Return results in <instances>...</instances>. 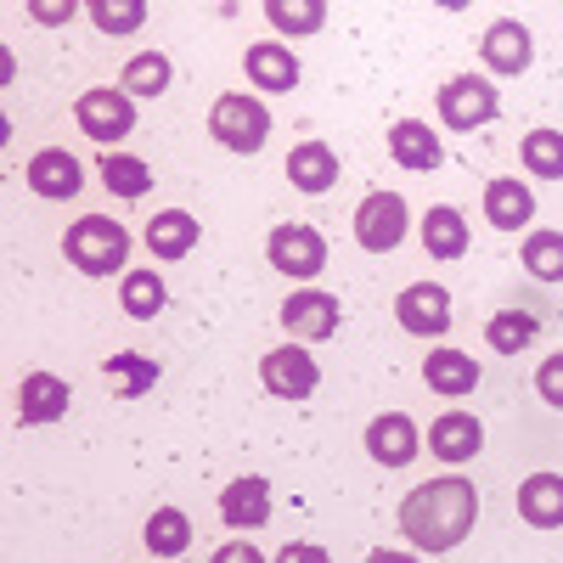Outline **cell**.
<instances>
[{
    "instance_id": "cell-1",
    "label": "cell",
    "mask_w": 563,
    "mask_h": 563,
    "mask_svg": "<svg viewBox=\"0 0 563 563\" xmlns=\"http://www.w3.org/2000/svg\"><path fill=\"white\" fill-rule=\"evenodd\" d=\"M479 519V490L467 485L462 474H440L429 485H417L406 501H400V530L417 552H451L467 541Z\"/></svg>"
},
{
    "instance_id": "cell-2",
    "label": "cell",
    "mask_w": 563,
    "mask_h": 563,
    "mask_svg": "<svg viewBox=\"0 0 563 563\" xmlns=\"http://www.w3.org/2000/svg\"><path fill=\"white\" fill-rule=\"evenodd\" d=\"M63 260L85 276H119L130 260V231L113 214H79L63 231Z\"/></svg>"
},
{
    "instance_id": "cell-3",
    "label": "cell",
    "mask_w": 563,
    "mask_h": 563,
    "mask_svg": "<svg viewBox=\"0 0 563 563\" xmlns=\"http://www.w3.org/2000/svg\"><path fill=\"white\" fill-rule=\"evenodd\" d=\"M209 135L225 153H260L271 141V113L260 97H243V90H225V97L209 108Z\"/></svg>"
},
{
    "instance_id": "cell-4",
    "label": "cell",
    "mask_w": 563,
    "mask_h": 563,
    "mask_svg": "<svg viewBox=\"0 0 563 563\" xmlns=\"http://www.w3.org/2000/svg\"><path fill=\"white\" fill-rule=\"evenodd\" d=\"M434 108H440V119H445L456 135H474V130H485V124L501 113V97H496V85H490L485 74H451V79L440 85Z\"/></svg>"
},
{
    "instance_id": "cell-5",
    "label": "cell",
    "mask_w": 563,
    "mask_h": 563,
    "mask_svg": "<svg viewBox=\"0 0 563 563\" xmlns=\"http://www.w3.org/2000/svg\"><path fill=\"white\" fill-rule=\"evenodd\" d=\"M74 124L102 141V147H119V141L135 130V97H124V85H97L74 102Z\"/></svg>"
},
{
    "instance_id": "cell-6",
    "label": "cell",
    "mask_w": 563,
    "mask_h": 563,
    "mask_svg": "<svg viewBox=\"0 0 563 563\" xmlns=\"http://www.w3.org/2000/svg\"><path fill=\"white\" fill-rule=\"evenodd\" d=\"M406 225H411V209L400 192H372L355 209V243L366 254H395L406 243Z\"/></svg>"
},
{
    "instance_id": "cell-7",
    "label": "cell",
    "mask_w": 563,
    "mask_h": 563,
    "mask_svg": "<svg viewBox=\"0 0 563 563\" xmlns=\"http://www.w3.org/2000/svg\"><path fill=\"white\" fill-rule=\"evenodd\" d=\"M265 260H271L282 276H294V282H316V276H321V265H327V238H321L316 225L288 220V225H276V231H271Z\"/></svg>"
},
{
    "instance_id": "cell-8",
    "label": "cell",
    "mask_w": 563,
    "mask_h": 563,
    "mask_svg": "<svg viewBox=\"0 0 563 563\" xmlns=\"http://www.w3.org/2000/svg\"><path fill=\"white\" fill-rule=\"evenodd\" d=\"M260 384H265L276 400H310L316 384H321V366H316V355H310L305 344H276V350H265V361H260Z\"/></svg>"
},
{
    "instance_id": "cell-9",
    "label": "cell",
    "mask_w": 563,
    "mask_h": 563,
    "mask_svg": "<svg viewBox=\"0 0 563 563\" xmlns=\"http://www.w3.org/2000/svg\"><path fill=\"white\" fill-rule=\"evenodd\" d=\"M361 440H366V456L378 462V467H411L417 451H429V434H422L406 411H378V417L366 422Z\"/></svg>"
},
{
    "instance_id": "cell-10",
    "label": "cell",
    "mask_w": 563,
    "mask_h": 563,
    "mask_svg": "<svg viewBox=\"0 0 563 563\" xmlns=\"http://www.w3.org/2000/svg\"><path fill=\"white\" fill-rule=\"evenodd\" d=\"M395 321L411 339H440L451 327V294L440 288V282H411V288L395 299Z\"/></svg>"
},
{
    "instance_id": "cell-11",
    "label": "cell",
    "mask_w": 563,
    "mask_h": 563,
    "mask_svg": "<svg viewBox=\"0 0 563 563\" xmlns=\"http://www.w3.org/2000/svg\"><path fill=\"white\" fill-rule=\"evenodd\" d=\"M29 186H34V198H45V203H68V198H79V186H85V164L68 147H45V153L29 158Z\"/></svg>"
},
{
    "instance_id": "cell-12",
    "label": "cell",
    "mask_w": 563,
    "mask_h": 563,
    "mask_svg": "<svg viewBox=\"0 0 563 563\" xmlns=\"http://www.w3.org/2000/svg\"><path fill=\"white\" fill-rule=\"evenodd\" d=\"M282 327H288L294 339H333L339 333V299L321 294V288H299L282 299Z\"/></svg>"
},
{
    "instance_id": "cell-13",
    "label": "cell",
    "mask_w": 563,
    "mask_h": 563,
    "mask_svg": "<svg viewBox=\"0 0 563 563\" xmlns=\"http://www.w3.org/2000/svg\"><path fill=\"white\" fill-rule=\"evenodd\" d=\"M243 74L254 79V90H265V97H288L299 85V57L282 40H254L243 52Z\"/></svg>"
},
{
    "instance_id": "cell-14",
    "label": "cell",
    "mask_w": 563,
    "mask_h": 563,
    "mask_svg": "<svg viewBox=\"0 0 563 563\" xmlns=\"http://www.w3.org/2000/svg\"><path fill=\"white\" fill-rule=\"evenodd\" d=\"M429 451L445 462V467H462V462H474L485 451V422L474 411H445L434 417V429H429Z\"/></svg>"
},
{
    "instance_id": "cell-15",
    "label": "cell",
    "mask_w": 563,
    "mask_h": 563,
    "mask_svg": "<svg viewBox=\"0 0 563 563\" xmlns=\"http://www.w3.org/2000/svg\"><path fill=\"white\" fill-rule=\"evenodd\" d=\"M479 57H485V68H490L496 79L525 74V68H530V57H536V40H530V29H525V23L501 18V23H490V29H485Z\"/></svg>"
},
{
    "instance_id": "cell-16",
    "label": "cell",
    "mask_w": 563,
    "mask_h": 563,
    "mask_svg": "<svg viewBox=\"0 0 563 563\" xmlns=\"http://www.w3.org/2000/svg\"><path fill=\"white\" fill-rule=\"evenodd\" d=\"M198 214H186V209H164V214H153L147 220V231H141V243H147V254L153 260H164V265H175V260H186L198 249Z\"/></svg>"
},
{
    "instance_id": "cell-17",
    "label": "cell",
    "mask_w": 563,
    "mask_h": 563,
    "mask_svg": "<svg viewBox=\"0 0 563 563\" xmlns=\"http://www.w3.org/2000/svg\"><path fill=\"white\" fill-rule=\"evenodd\" d=\"M282 169H288V180L299 186L305 198H321V192H333V186H339V153L327 147V141H299Z\"/></svg>"
},
{
    "instance_id": "cell-18",
    "label": "cell",
    "mask_w": 563,
    "mask_h": 563,
    "mask_svg": "<svg viewBox=\"0 0 563 563\" xmlns=\"http://www.w3.org/2000/svg\"><path fill=\"white\" fill-rule=\"evenodd\" d=\"M389 158H395L400 169H411V175H434L445 153H440V135H434L429 124L400 119V124H389Z\"/></svg>"
},
{
    "instance_id": "cell-19",
    "label": "cell",
    "mask_w": 563,
    "mask_h": 563,
    "mask_svg": "<svg viewBox=\"0 0 563 563\" xmlns=\"http://www.w3.org/2000/svg\"><path fill=\"white\" fill-rule=\"evenodd\" d=\"M220 519H225V530H260L271 519V485L254 479V474L231 479L225 496H220Z\"/></svg>"
},
{
    "instance_id": "cell-20",
    "label": "cell",
    "mask_w": 563,
    "mask_h": 563,
    "mask_svg": "<svg viewBox=\"0 0 563 563\" xmlns=\"http://www.w3.org/2000/svg\"><path fill=\"white\" fill-rule=\"evenodd\" d=\"M63 411H68V384L57 372H29L23 389H18V422L40 429V422H57Z\"/></svg>"
},
{
    "instance_id": "cell-21",
    "label": "cell",
    "mask_w": 563,
    "mask_h": 563,
    "mask_svg": "<svg viewBox=\"0 0 563 563\" xmlns=\"http://www.w3.org/2000/svg\"><path fill=\"white\" fill-rule=\"evenodd\" d=\"M422 384L434 395H474L479 389V361L462 350H429L422 355Z\"/></svg>"
},
{
    "instance_id": "cell-22",
    "label": "cell",
    "mask_w": 563,
    "mask_h": 563,
    "mask_svg": "<svg viewBox=\"0 0 563 563\" xmlns=\"http://www.w3.org/2000/svg\"><path fill=\"white\" fill-rule=\"evenodd\" d=\"M536 214V198H530V186L525 180H512V175H496L485 186V220L496 231H525Z\"/></svg>"
},
{
    "instance_id": "cell-23",
    "label": "cell",
    "mask_w": 563,
    "mask_h": 563,
    "mask_svg": "<svg viewBox=\"0 0 563 563\" xmlns=\"http://www.w3.org/2000/svg\"><path fill=\"white\" fill-rule=\"evenodd\" d=\"M467 220H462V209L456 203H434L429 214H422V249H429V260H462L467 254Z\"/></svg>"
},
{
    "instance_id": "cell-24",
    "label": "cell",
    "mask_w": 563,
    "mask_h": 563,
    "mask_svg": "<svg viewBox=\"0 0 563 563\" xmlns=\"http://www.w3.org/2000/svg\"><path fill=\"white\" fill-rule=\"evenodd\" d=\"M519 519L530 530H558L563 525V474H530L519 485Z\"/></svg>"
},
{
    "instance_id": "cell-25",
    "label": "cell",
    "mask_w": 563,
    "mask_h": 563,
    "mask_svg": "<svg viewBox=\"0 0 563 563\" xmlns=\"http://www.w3.org/2000/svg\"><path fill=\"white\" fill-rule=\"evenodd\" d=\"M536 333H541V321L530 316V310H496L490 321H485V344L496 350V355H519V350H530L536 344Z\"/></svg>"
},
{
    "instance_id": "cell-26",
    "label": "cell",
    "mask_w": 563,
    "mask_h": 563,
    "mask_svg": "<svg viewBox=\"0 0 563 563\" xmlns=\"http://www.w3.org/2000/svg\"><path fill=\"white\" fill-rule=\"evenodd\" d=\"M519 164H525L536 180H563V130L536 124V130L519 141Z\"/></svg>"
},
{
    "instance_id": "cell-27",
    "label": "cell",
    "mask_w": 563,
    "mask_h": 563,
    "mask_svg": "<svg viewBox=\"0 0 563 563\" xmlns=\"http://www.w3.org/2000/svg\"><path fill=\"white\" fill-rule=\"evenodd\" d=\"M119 305H124L130 321H153V316L169 305L164 276H158V271H124V282H119Z\"/></svg>"
},
{
    "instance_id": "cell-28",
    "label": "cell",
    "mask_w": 563,
    "mask_h": 563,
    "mask_svg": "<svg viewBox=\"0 0 563 563\" xmlns=\"http://www.w3.org/2000/svg\"><path fill=\"white\" fill-rule=\"evenodd\" d=\"M97 169H102V186H108L113 198H124V203H135V198L153 192V169L141 164L135 153H108Z\"/></svg>"
},
{
    "instance_id": "cell-29",
    "label": "cell",
    "mask_w": 563,
    "mask_h": 563,
    "mask_svg": "<svg viewBox=\"0 0 563 563\" xmlns=\"http://www.w3.org/2000/svg\"><path fill=\"white\" fill-rule=\"evenodd\" d=\"M141 541H147L153 558H180L186 547H192V519H186L180 507H158L147 530H141Z\"/></svg>"
},
{
    "instance_id": "cell-30",
    "label": "cell",
    "mask_w": 563,
    "mask_h": 563,
    "mask_svg": "<svg viewBox=\"0 0 563 563\" xmlns=\"http://www.w3.org/2000/svg\"><path fill=\"white\" fill-rule=\"evenodd\" d=\"M124 97H164V90H169V79H175V68H169V57L164 52H135L130 63H124Z\"/></svg>"
},
{
    "instance_id": "cell-31",
    "label": "cell",
    "mask_w": 563,
    "mask_h": 563,
    "mask_svg": "<svg viewBox=\"0 0 563 563\" xmlns=\"http://www.w3.org/2000/svg\"><path fill=\"white\" fill-rule=\"evenodd\" d=\"M525 271L536 282H563V231H525V249H519Z\"/></svg>"
},
{
    "instance_id": "cell-32",
    "label": "cell",
    "mask_w": 563,
    "mask_h": 563,
    "mask_svg": "<svg viewBox=\"0 0 563 563\" xmlns=\"http://www.w3.org/2000/svg\"><path fill=\"white\" fill-rule=\"evenodd\" d=\"M265 23H271L276 34H316V29L327 23V7H321V0H271Z\"/></svg>"
},
{
    "instance_id": "cell-33",
    "label": "cell",
    "mask_w": 563,
    "mask_h": 563,
    "mask_svg": "<svg viewBox=\"0 0 563 563\" xmlns=\"http://www.w3.org/2000/svg\"><path fill=\"white\" fill-rule=\"evenodd\" d=\"M90 23H97L102 34H135L141 23H147V0H90Z\"/></svg>"
},
{
    "instance_id": "cell-34",
    "label": "cell",
    "mask_w": 563,
    "mask_h": 563,
    "mask_svg": "<svg viewBox=\"0 0 563 563\" xmlns=\"http://www.w3.org/2000/svg\"><path fill=\"white\" fill-rule=\"evenodd\" d=\"M536 395H541L552 411H563V355H547V361H541V372H536Z\"/></svg>"
},
{
    "instance_id": "cell-35",
    "label": "cell",
    "mask_w": 563,
    "mask_h": 563,
    "mask_svg": "<svg viewBox=\"0 0 563 563\" xmlns=\"http://www.w3.org/2000/svg\"><path fill=\"white\" fill-rule=\"evenodd\" d=\"M276 563H333V552L316 547V541H288V547L276 552Z\"/></svg>"
},
{
    "instance_id": "cell-36",
    "label": "cell",
    "mask_w": 563,
    "mask_h": 563,
    "mask_svg": "<svg viewBox=\"0 0 563 563\" xmlns=\"http://www.w3.org/2000/svg\"><path fill=\"white\" fill-rule=\"evenodd\" d=\"M74 12H79V0H34V7H29L34 23H68Z\"/></svg>"
},
{
    "instance_id": "cell-37",
    "label": "cell",
    "mask_w": 563,
    "mask_h": 563,
    "mask_svg": "<svg viewBox=\"0 0 563 563\" xmlns=\"http://www.w3.org/2000/svg\"><path fill=\"white\" fill-rule=\"evenodd\" d=\"M209 563H265V558H260V547H249V541H225Z\"/></svg>"
},
{
    "instance_id": "cell-38",
    "label": "cell",
    "mask_w": 563,
    "mask_h": 563,
    "mask_svg": "<svg viewBox=\"0 0 563 563\" xmlns=\"http://www.w3.org/2000/svg\"><path fill=\"white\" fill-rule=\"evenodd\" d=\"M366 563H417L411 552H395V547H378V552H366Z\"/></svg>"
}]
</instances>
